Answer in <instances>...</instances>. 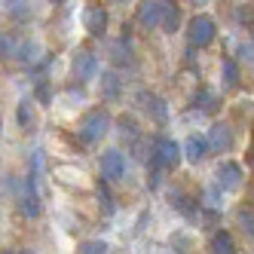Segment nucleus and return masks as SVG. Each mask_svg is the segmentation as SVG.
<instances>
[{
	"instance_id": "aec40b11",
	"label": "nucleus",
	"mask_w": 254,
	"mask_h": 254,
	"mask_svg": "<svg viewBox=\"0 0 254 254\" xmlns=\"http://www.w3.org/2000/svg\"><path fill=\"white\" fill-rule=\"evenodd\" d=\"M239 221H242V230L251 236V230H254V227H251V224H254V217H251V208H242V211H239Z\"/></svg>"
},
{
	"instance_id": "1a4fd4ad",
	"label": "nucleus",
	"mask_w": 254,
	"mask_h": 254,
	"mask_svg": "<svg viewBox=\"0 0 254 254\" xmlns=\"http://www.w3.org/2000/svg\"><path fill=\"white\" fill-rule=\"evenodd\" d=\"M217 184H221V190H239L242 187V169L236 162H224L217 169Z\"/></svg>"
},
{
	"instance_id": "39448f33",
	"label": "nucleus",
	"mask_w": 254,
	"mask_h": 254,
	"mask_svg": "<svg viewBox=\"0 0 254 254\" xmlns=\"http://www.w3.org/2000/svg\"><path fill=\"white\" fill-rule=\"evenodd\" d=\"M22 211L28 217L40 214V193H37V175H28L22 184Z\"/></svg>"
},
{
	"instance_id": "5701e85b",
	"label": "nucleus",
	"mask_w": 254,
	"mask_h": 254,
	"mask_svg": "<svg viewBox=\"0 0 254 254\" xmlns=\"http://www.w3.org/2000/svg\"><path fill=\"white\" fill-rule=\"evenodd\" d=\"M6 6H9V12H12V15H28V12H31V9H28V3H19V0H12V3H6Z\"/></svg>"
},
{
	"instance_id": "f3484780",
	"label": "nucleus",
	"mask_w": 254,
	"mask_h": 254,
	"mask_svg": "<svg viewBox=\"0 0 254 254\" xmlns=\"http://www.w3.org/2000/svg\"><path fill=\"white\" fill-rule=\"evenodd\" d=\"M111 248H107L104 242H83L80 245V254H107Z\"/></svg>"
},
{
	"instance_id": "9d476101",
	"label": "nucleus",
	"mask_w": 254,
	"mask_h": 254,
	"mask_svg": "<svg viewBox=\"0 0 254 254\" xmlns=\"http://www.w3.org/2000/svg\"><path fill=\"white\" fill-rule=\"evenodd\" d=\"M184 156H187V162H199V159H205V138H199V135H190L187 141H184Z\"/></svg>"
},
{
	"instance_id": "dca6fc26",
	"label": "nucleus",
	"mask_w": 254,
	"mask_h": 254,
	"mask_svg": "<svg viewBox=\"0 0 254 254\" xmlns=\"http://www.w3.org/2000/svg\"><path fill=\"white\" fill-rule=\"evenodd\" d=\"M19 126H22V129L34 126V107H31V101H22L19 104Z\"/></svg>"
},
{
	"instance_id": "9b49d317",
	"label": "nucleus",
	"mask_w": 254,
	"mask_h": 254,
	"mask_svg": "<svg viewBox=\"0 0 254 254\" xmlns=\"http://www.w3.org/2000/svg\"><path fill=\"white\" fill-rule=\"evenodd\" d=\"M86 28H89V34H95V37H101L104 34V28H107V12L101 9V6H92L86 12Z\"/></svg>"
},
{
	"instance_id": "b1692460",
	"label": "nucleus",
	"mask_w": 254,
	"mask_h": 254,
	"mask_svg": "<svg viewBox=\"0 0 254 254\" xmlns=\"http://www.w3.org/2000/svg\"><path fill=\"white\" fill-rule=\"evenodd\" d=\"M242 59H248V62H251V40L242 46Z\"/></svg>"
},
{
	"instance_id": "4468645a",
	"label": "nucleus",
	"mask_w": 254,
	"mask_h": 254,
	"mask_svg": "<svg viewBox=\"0 0 254 254\" xmlns=\"http://www.w3.org/2000/svg\"><path fill=\"white\" fill-rule=\"evenodd\" d=\"M141 101H144V107H147V111H153V117H156L159 123H166V107H162V101H159L156 95H147V92H144Z\"/></svg>"
},
{
	"instance_id": "2eb2a0df",
	"label": "nucleus",
	"mask_w": 254,
	"mask_h": 254,
	"mask_svg": "<svg viewBox=\"0 0 254 254\" xmlns=\"http://www.w3.org/2000/svg\"><path fill=\"white\" fill-rule=\"evenodd\" d=\"M221 70H224V83H227L230 89H233V86H239V67H236V62H233V59H224Z\"/></svg>"
},
{
	"instance_id": "6e6552de",
	"label": "nucleus",
	"mask_w": 254,
	"mask_h": 254,
	"mask_svg": "<svg viewBox=\"0 0 254 254\" xmlns=\"http://www.w3.org/2000/svg\"><path fill=\"white\" fill-rule=\"evenodd\" d=\"M166 9H169V3H162V0L141 3V9H138V22H141L144 28H156V25H162V15H166Z\"/></svg>"
},
{
	"instance_id": "7ed1b4c3",
	"label": "nucleus",
	"mask_w": 254,
	"mask_h": 254,
	"mask_svg": "<svg viewBox=\"0 0 254 254\" xmlns=\"http://www.w3.org/2000/svg\"><path fill=\"white\" fill-rule=\"evenodd\" d=\"M178 159H181V144H175L172 138H156V144H153L156 166H178Z\"/></svg>"
},
{
	"instance_id": "423d86ee",
	"label": "nucleus",
	"mask_w": 254,
	"mask_h": 254,
	"mask_svg": "<svg viewBox=\"0 0 254 254\" xmlns=\"http://www.w3.org/2000/svg\"><path fill=\"white\" fill-rule=\"evenodd\" d=\"M95 74H98V59L92 52H77L74 56V80L89 83V80H95Z\"/></svg>"
},
{
	"instance_id": "f8f14e48",
	"label": "nucleus",
	"mask_w": 254,
	"mask_h": 254,
	"mask_svg": "<svg viewBox=\"0 0 254 254\" xmlns=\"http://www.w3.org/2000/svg\"><path fill=\"white\" fill-rule=\"evenodd\" d=\"M211 251H214V254H236L233 236H230V233H214V239H211Z\"/></svg>"
},
{
	"instance_id": "f257e3e1",
	"label": "nucleus",
	"mask_w": 254,
	"mask_h": 254,
	"mask_svg": "<svg viewBox=\"0 0 254 254\" xmlns=\"http://www.w3.org/2000/svg\"><path fill=\"white\" fill-rule=\"evenodd\" d=\"M107 129H111V114L107 111H89L80 123V135L86 141H101L107 135Z\"/></svg>"
},
{
	"instance_id": "4be33fe9",
	"label": "nucleus",
	"mask_w": 254,
	"mask_h": 254,
	"mask_svg": "<svg viewBox=\"0 0 254 254\" xmlns=\"http://www.w3.org/2000/svg\"><path fill=\"white\" fill-rule=\"evenodd\" d=\"M0 56H15V43L9 37H0Z\"/></svg>"
},
{
	"instance_id": "f03ea898",
	"label": "nucleus",
	"mask_w": 254,
	"mask_h": 254,
	"mask_svg": "<svg viewBox=\"0 0 254 254\" xmlns=\"http://www.w3.org/2000/svg\"><path fill=\"white\" fill-rule=\"evenodd\" d=\"M187 37H190L193 46H208L214 40V22L208 19V15H196V19H190Z\"/></svg>"
},
{
	"instance_id": "6ab92c4d",
	"label": "nucleus",
	"mask_w": 254,
	"mask_h": 254,
	"mask_svg": "<svg viewBox=\"0 0 254 254\" xmlns=\"http://www.w3.org/2000/svg\"><path fill=\"white\" fill-rule=\"evenodd\" d=\"M114 62H129V46H126V40H120L114 46Z\"/></svg>"
},
{
	"instance_id": "ddd939ff",
	"label": "nucleus",
	"mask_w": 254,
	"mask_h": 254,
	"mask_svg": "<svg viewBox=\"0 0 254 254\" xmlns=\"http://www.w3.org/2000/svg\"><path fill=\"white\" fill-rule=\"evenodd\" d=\"M101 92H104V98H117L120 95V77L117 74H101Z\"/></svg>"
},
{
	"instance_id": "20e7f679",
	"label": "nucleus",
	"mask_w": 254,
	"mask_h": 254,
	"mask_svg": "<svg viewBox=\"0 0 254 254\" xmlns=\"http://www.w3.org/2000/svg\"><path fill=\"white\" fill-rule=\"evenodd\" d=\"M126 172V159L120 150H107L101 153V178L107 181V184H114V181H120Z\"/></svg>"
},
{
	"instance_id": "a878e982",
	"label": "nucleus",
	"mask_w": 254,
	"mask_h": 254,
	"mask_svg": "<svg viewBox=\"0 0 254 254\" xmlns=\"http://www.w3.org/2000/svg\"><path fill=\"white\" fill-rule=\"evenodd\" d=\"M0 254H12V251H0Z\"/></svg>"
},
{
	"instance_id": "a211bd4d",
	"label": "nucleus",
	"mask_w": 254,
	"mask_h": 254,
	"mask_svg": "<svg viewBox=\"0 0 254 254\" xmlns=\"http://www.w3.org/2000/svg\"><path fill=\"white\" fill-rule=\"evenodd\" d=\"M162 25H166L169 31H175V28H178V9H175L172 3H169V9H166V15H162Z\"/></svg>"
},
{
	"instance_id": "412c9836",
	"label": "nucleus",
	"mask_w": 254,
	"mask_h": 254,
	"mask_svg": "<svg viewBox=\"0 0 254 254\" xmlns=\"http://www.w3.org/2000/svg\"><path fill=\"white\" fill-rule=\"evenodd\" d=\"M98 196H101V202H104V211H107V214H111V211H114V199H111V193H107V190H104V184L98 187Z\"/></svg>"
},
{
	"instance_id": "0eeeda50",
	"label": "nucleus",
	"mask_w": 254,
	"mask_h": 254,
	"mask_svg": "<svg viewBox=\"0 0 254 254\" xmlns=\"http://www.w3.org/2000/svg\"><path fill=\"white\" fill-rule=\"evenodd\" d=\"M205 147H211L214 153H227L233 147V132L227 129L224 123H214L211 129H208V141H205Z\"/></svg>"
},
{
	"instance_id": "393cba45",
	"label": "nucleus",
	"mask_w": 254,
	"mask_h": 254,
	"mask_svg": "<svg viewBox=\"0 0 254 254\" xmlns=\"http://www.w3.org/2000/svg\"><path fill=\"white\" fill-rule=\"evenodd\" d=\"M37 95H40L43 101H49V89H46V86H40V89H37Z\"/></svg>"
}]
</instances>
